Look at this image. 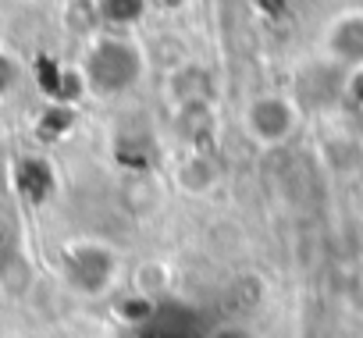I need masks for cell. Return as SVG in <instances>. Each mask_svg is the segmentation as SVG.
Returning <instances> with one entry per match:
<instances>
[{
	"label": "cell",
	"mask_w": 363,
	"mask_h": 338,
	"mask_svg": "<svg viewBox=\"0 0 363 338\" xmlns=\"http://www.w3.org/2000/svg\"><path fill=\"white\" fill-rule=\"evenodd\" d=\"M324 50L338 68H363V11H345L335 18L328 26Z\"/></svg>",
	"instance_id": "277c9868"
},
{
	"label": "cell",
	"mask_w": 363,
	"mask_h": 338,
	"mask_svg": "<svg viewBox=\"0 0 363 338\" xmlns=\"http://www.w3.org/2000/svg\"><path fill=\"white\" fill-rule=\"evenodd\" d=\"M72 128H75V107H68V103H54V107H47V111L40 114L36 135H40L43 142H57V139H65Z\"/></svg>",
	"instance_id": "ba28073f"
},
{
	"label": "cell",
	"mask_w": 363,
	"mask_h": 338,
	"mask_svg": "<svg viewBox=\"0 0 363 338\" xmlns=\"http://www.w3.org/2000/svg\"><path fill=\"white\" fill-rule=\"evenodd\" d=\"M15 189L22 200L29 203H47L57 189V175H54V167L43 160V157H22L15 164Z\"/></svg>",
	"instance_id": "5b68a950"
},
{
	"label": "cell",
	"mask_w": 363,
	"mask_h": 338,
	"mask_svg": "<svg viewBox=\"0 0 363 338\" xmlns=\"http://www.w3.org/2000/svg\"><path fill=\"white\" fill-rule=\"evenodd\" d=\"M242 125H246V135L260 146H281L296 135L299 128V103L292 96H281V93H264V96H253L242 111Z\"/></svg>",
	"instance_id": "3957f363"
},
{
	"label": "cell",
	"mask_w": 363,
	"mask_h": 338,
	"mask_svg": "<svg viewBox=\"0 0 363 338\" xmlns=\"http://www.w3.org/2000/svg\"><path fill=\"white\" fill-rule=\"evenodd\" d=\"M345 93H349V96H352V100L363 107V68H352V75L345 79Z\"/></svg>",
	"instance_id": "7c38bea8"
},
{
	"label": "cell",
	"mask_w": 363,
	"mask_h": 338,
	"mask_svg": "<svg viewBox=\"0 0 363 338\" xmlns=\"http://www.w3.org/2000/svg\"><path fill=\"white\" fill-rule=\"evenodd\" d=\"M167 281H171V271H167V264H160V260H146V264L135 271V292L146 295V299H153L157 292H164Z\"/></svg>",
	"instance_id": "9c48e42d"
},
{
	"label": "cell",
	"mask_w": 363,
	"mask_h": 338,
	"mask_svg": "<svg viewBox=\"0 0 363 338\" xmlns=\"http://www.w3.org/2000/svg\"><path fill=\"white\" fill-rule=\"evenodd\" d=\"M96 22L104 26H114V29H125V26H135L146 11V0H96Z\"/></svg>",
	"instance_id": "52a82bcc"
},
{
	"label": "cell",
	"mask_w": 363,
	"mask_h": 338,
	"mask_svg": "<svg viewBox=\"0 0 363 338\" xmlns=\"http://www.w3.org/2000/svg\"><path fill=\"white\" fill-rule=\"evenodd\" d=\"M214 182H218V167H214L211 157L193 153V157H186V160L178 164V186H182V193L203 196V193L214 189Z\"/></svg>",
	"instance_id": "8992f818"
},
{
	"label": "cell",
	"mask_w": 363,
	"mask_h": 338,
	"mask_svg": "<svg viewBox=\"0 0 363 338\" xmlns=\"http://www.w3.org/2000/svg\"><path fill=\"white\" fill-rule=\"evenodd\" d=\"M207 338H257L246 324H221V327H214Z\"/></svg>",
	"instance_id": "8fae6325"
},
{
	"label": "cell",
	"mask_w": 363,
	"mask_h": 338,
	"mask_svg": "<svg viewBox=\"0 0 363 338\" xmlns=\"http://www.w3.org/2000/svg\"><path fill=\"white\" fill-rule=\"evenodd\" d=\"M15 82H18V64L4 50H0V93H8Z\"/></svg>",
	"instance_id": "30bf717a"
},
{
	"label": "cell",
	"mask_w": 363,
	"mask_h": 338,
	"mask_svg": "<svg viewBox=\"0 0 363 338\" xmlns=\"http://www.w3.org/2000/svg\"><path fill=\"white\" fill-rule=\"evenodd\" d=\"M79 72L93 96H118L143 79V54L121 36H96Z\"/></svg>",
	"instance_id": "6da1fadb"
},
{
	"label": "cell",
	"mask_w": 363,
	"mask_h": 338,
	"mask_svg": "<svg viewBox=\"0 0 363 338\" xmlns=\"http://www.w3.org/2000/svg\"><path fill=\"white\" fill-rule=\"evenodd\" d=\"M61 281L86 299L107 295L118 281V253L96 239L72 242L61 253Z\"/></svg>",
	"instance_id": "7a4b0ae2"
}]
</instances>
